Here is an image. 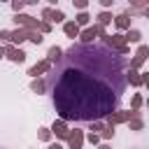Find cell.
Instances as JSON below:
<instances>
[{"label":"cell","instance_id":"cell-1","mask_svg":"<svg viewBox=\"0 0 149 149\" xmlns=\"http://www.w3.org/2000/svg\"><path fill=\"white\" fill-rule=\"evenodd\" d=\"M128 58L100 42H72L44 77L61 121H105L126 91Z\"/></svg>","mask_w":149,"mask_h":149},{"label":"cell","instance_id":"cell-2","mask_svg":"<svg viewBox=\"0 0 149 149\" xmlns=\"http://www.w3.org/2000/svg\"><path fill=\"white\" fill-rule=\"evenodd\" d=\"M100 44H105L107 49H112L114 54H119V56H128L130 54V47L126 44V40H123V35L121 33H114V35H102L100 37Z\"/></svg>","mask_w":149,"mask_h":149},{"label":"cell","instance_id":"cell-3","mask_svg":"<svg viewBox=\"0 0 149 149\" xmlns=\"http://www.w3.org/2000/svg\"><path fill=\"white\" fill-rule=\"evenodd\" d=\"M140 109H116L105 119V126H119V123H128L130 116H135Z\"/></svg>","mask_w":149,"mask_h":149},{"label":"cell","instance_id":"cell-4","mask_svg":"<svg viewBox=\"0 0 149 149\" xmlns=\"http://www.w3.org/2000/svg\"><path fill=\"white\" fill-rule=\"evenodd\" d=\"M105 35V28H100V26H88V28H84V30H79V42L81 44H93L98 37H102Z\"/></svg>","mask_w":149,"mask_h":149},{"label":"cell","instance_id":"cell-5","mask_svg":"<svg viewBox=\"0 0 149 149\" xmlns=\"http://www.w3.org/2000/svg\"><path fill=\"white\" fill-rule=\"evenodd\" d=\"M14 23L19 26V28H23V30H37V23H40V19H35V16H30V14H14Z\"/></svg>","mask_w":149,"mask_h":149},{"label":"cell","instance_id":"cell-6","mask_svg":"<svg viewBox=\"0 0 149 149\" xmlns=\"http://www.w3.org/2000/svg\"><path fill=\"white\" fill-rule=\"evenodd\" d=\"M147 56H149V47H147V44H140V47H137V54H135V56H133V58L128 61V68H130V70H137V72H140V68L144 65Z\"/></svg>","mask_w":149,"mask_h":149},{"label":"cell","instance_id":"cell-7","mask_svg":"<svg viewBox=\"0 0 149 149\" xmlns=\"http://www.w3.org/2000/svg\"><path fill=\"white\" fill-rule=\"evenodd\" d=\"M26 51L21 49V47H12V44H5V58L7 61H12V63H23L26 61Z\"/></svg>","mask_w":149,"mask_h":149},{"label":"cell","instance_id":"cell-8","mask_svg":"<svg viewBox=\"0 0 149 149\" xmlns=\"http://www.w3.org/2000/svg\"><path fill=\"white\" fill-rule=\"evenodd\" d=\"M65 142H68L70 149H81V147H84V130H79V128H70Z\"/></svg>","mask_w":149,"mask_h":149},{"label":"cell","instance_id":"cell-9","mask_svg":"<svg viewBox=\"0 0 149 149\" xmlns=\"http://www.w3.org/2000/svg\"><path fill=\"white\" fill-rule=\"evenodd\" d=\"M51 135H56L58 140H68V133H70V126L65 123V121H61V119H54V123H51Z\"/></svg>","mask_w":149,"mask_h":149},{"label":"cell","instance_id":"cell-10","mask_svg":"<svg viewBox=\"0 0 149 149\" xmlns=\"http://www.w3.org/2000/svg\"><path fill=\"white\" fill-rule=\"evenodd\" d=\"M49 70H51V63H49L47 58H42V61H37V63H35V65H33V68L28 70V74H30L33 79H37V77H42V74H47Z\"/></svg>","mask_w":149,"mask_h":149},{"label":"cell","instance_id":"cell-11","mask_svg":"<svg viewBox=\"0 0 149 149\" xmlns=\"http://www.w3.org/2000/svg\"><path fill=\"white\" fill-rule=\"evenodd\" d=\"M26 40H28V30H23V28H14V30H9V42H7V44H12V47H21Z\"/></svg>","mask_w":149,"mask_h":149},{"label":"cell","instance_id":"cell-12","mask_svg":"<svg viewBox=\"0 0 149 149\" xmlns=\"http://www.w3.org/2000/svg\"><path fill=\"white\" fill-rule=\"evenodd\" d=\"M61 58H63V49H61L58 44H54V47H49V49H47V61H49L51 65H58V63H61Z\"/></svg>","mask_w":149,"mask_h":149},{"label":"cell","instance_id":"cell-13","mask_svg":"<svg viewBox=\"0 0 149 149\" xmlns=\"http://www.w3.org/2000/svg\"><path fill=\"white\" fill-rule=\"evenodd\" d=\"M123 40H126L128 47H130V44H140V42H142V30H137V28H128L126 35H123Z\"/></svg>","mask_w":149,"mask_h":149},{"label":"cell","instance_id":"cell-14","mask_svg":"<svg viewBox=\"0 0 149 149\" xmlns=\"http://www.w3.org/2000/svg\"><path fill=\"white\" fill-rule=\"evenodd\" d=\"M126 84H130V86H135V88H140L142 86V74L137 72V70H126Z\"/></svg>","mask_w":149,"mask_h":149},{"label":"cell","instance_id":"cell-15","mask_svg":"<svg viewBox=\"0 0 149 149\" xmlns=\"http://www.w3.org/2000/svg\"><path fill=\"white\" fill-rule=\"evenodd\" d=\"M114 21V16H112V12H105V9H100L98 14H95V26H100V28H105V26H109Z\"/></svg>","mask_w":149,"mask_h":149},{"label":"cell","instance_id":"cell-16","mask_svg":"<svg viewBox=\"0 0 149 149\" xmlns=\"http://www.w3.org/2000/svg\"><path fill=\"white\" fill-rule=\"evenodd\" d=\"M114 26H116V30H128V28H130V16H128L126 12L116 14V16H114Z\"/></svg>","mask_w":149,"mask_h":149},{"label":"cell","instance_id":"cell-17","mask_svg":"<svg viewBox=\"0 0 149 149\" xmlns=\"http://www.w3.org/2000/svg\"><path fill=\"white\" fill-rule=\"evenodd\" d=\"M128 128H130V130H135V133H140V130H144V121H142V112H137L135 116H130V119H128Z\"/></svg>","mask_w":149,"mask_h":149},{"label":"cell","instance_id":"cell-18","mask_svg":"<svg viewBox=\"0 0 149 149\" xmlns=\"http://www.w3.org/2000/svg\"><path fill=\"white\" fill-rule=\"evenodd\" d=\"M63 33H65L70 40H74V37H79V26H77L74 21H65V23H63Z\"/></svg>","mask_w":149,"mask_h":149},{"label":"cell","instance_id":"cell-19","mask_svg":"<svg viewBox=\"0 0 149 149\" xmlns=\"http://www.w3.org/2000/svg\"><path fill=\"white\" fill-rule=\"evenodd\" d=\"M30 91H33V93H37V95L47 93V84H44V77H37V79H33V81H30Z\"/></svg>","mask_w":149,"mask_h":149},{"label":"cell","instance_id":"cell-20","mask_svg":"<svg viewBox=\"0 0 149 149\" xmlns=\"http://www.w3.org/2000/svg\"><path fill=\"white\" fill-rule=\"evenodd\" d=\"M74 23L79 26V30H81V28H88V23H91V16H88V12H79V14L74 16Z\"/></svg>","mask_w":149,"mask_h":149},{"label":"cell","instance_id":"cell-21","mask_svg":"<svg viewBox=\"0 0 149 149\" xmlns=\"http://www.w3.org/2000/svg\"><path fill=\"white\" fill-rule=\"evenodd\" d=\"M114 133H116V130H114V126H105L98 135H100V140H102V142H109V140L114 137Z\"/></svg>","mask_w":149,"mask_h":149},{"label":"cell","instance_id":"cell-22","mask_svg":"<svg viewBox=\"0 0 149 149\" xmlns=\"http://www.w3.org/2000/svg\"><path fill=\"white\" fill-rule=\"evenodd\" d=\"M28 40H30L33 44H42V42H44V35H42L40 30H28Z\"/></svg>","mask_w":149,"mask_h":149},{"label":"cell","instance_id":"cell-23","mask_svg":"<svg viewBox=\"0 0 149 149\" xmlns=\"http://www.w3.org/2000/svg\"><path fill=\"white\" fill-rule=\"evenodd\" d=\"M37 137H40L42 142H49V140H51L54 135H51V130H49L47 126H40V128H37Z\"/></svg>","mask_w":149,"mask_h":149},{"label":"cell","instance_id":"cell-24","mask_svg":"<svg viewBox=\"0 0 149 149\" xmlns=\"http://www.w3.org/2000/svg\"><path fill=\"white\" fill-rule=\"evenodd\" d=\"M142 102H144L142 93H135V95H133V100H130V109H140V107H142Z\"/></svg>","mask_w":149,"mask_h":149},{"label":"cell","instance_id":"cell-25","mask_svg":"<svg viewBox=\"0 0 149 149\" xmlns=\"http://www.w3.org/2000/svg\"><path fill=\"white\" fill-rule=\"evenodd\" d=\"M84 140H86L88 144H93V147L100 144V135H98V133H88V135H84Z\"/></svg>","mask_w":149,"mask_h":149},{"label":"cell","instance_id":"cell-26","mask_svg":"<svg viewBox=\"0 0 149 149\" xmlns=\"http://www.w3.org/2000/svg\"><path fill=\"white\" fill-rule=\"evenodd\" d=\"M102 128H105V121H91V123H88V130H91V133H100Z\"/></svg>","mask_w":149,"mask_h":149},{"label":"cell","instance_id":"cell-27","mask_svg":"<svg viewBox=\"0 0 149 149\" xmlns=\"http://www.w3.org/2000/svg\"><path fill=\"white\" fill-rule=\"evenodd\" d=\"M51 28H54V26H51V23H47V21H40V23H37V30H40L42 35H47V33H51Z\"/></svg>","mask_w":149,"mask_h":149},{"label":"cell","instance_id":"cell-28","mask_svg":"<svg viewBox=\"0 0 149 149\" xmlns=\"http://www.w3.org/2000/svg\"><path fill=\"white\" fill-rule=\"evenodd\" d=\"M23 7H26V2H23V0H14V2H12L14 14H21V9H23Z\"/></svg>","mask_w":149,"mask_h":149},{"label":"cell","instance_id":"cell-29","mask_svg":"<svg viewBox=\"0 0 149 149\" xmlns=\"http://www.w3.org/2000/svg\"><path fill=\"white\" fill-rule=\"evenodd\" d=\"M72 5H74V7L79 9V12H86V7H88V2H86V0H74Z\"/></svg>","mask_w":149,"mask_h":149},{"label":"cell","instance_id":"cell-30","mask_svg":"<svg viewBox=\"0 0 149 149\" xmlns=\"http://www.w3.org/2000/svg\"><path fill=\"white\" fill-rule=\"evenodd\" d=\"M2 42H9V30H7V28L0 30V44H2Z\"/></svg>","mask_w":149,"mask_h":149},{"label":"cell","instance_id":"cell-31","mask_svg":"<svg viewBox=\"0 0 149 149\" xmlns=\"http://www.w3.org/2000/svg\"><path fill=\"white\" fill-rule=\"evenodd\" d=\"M114 5V0H100V7L105 9V12H109V7Z\"/></svg>","mask_w":149,"mask_h":149},{"label":"cell","instance_id":"cell-32","mask_svg":"<svg viewBox=\"0 0 149 149\" xmlns=\"http://www.w3.org/2000/svg\"><path fill=\"white\" fill-rule=\"evenodd\" d=\"M142 74V86H147L149 84V72H140Z\"/></svg>","mask_w":149,"mask_h":149},{"label":"cell","instance_id":"cell-33","mask_svg":"<svg viewBox=\"0 0 149 149\" xmlns=\"http://www.w3.org/2000/svg\"><path fill=\"white\" fill-rule=\"evenodd\" d=\"M95 149H112V144H109V142H100Z\"/></svg>","mask_w":149,"mask_h":149},{"label":"cell","instance_id":"cell-34","mask_svg":"<svg viewBox=\"0 0 149 149\" xmlns=\"http://www.w3.org/2000/svg\"><path fill=\"white\" fill-rule=\"evenodd\" d=\"M47 149H63V144H58V142H51Z\"/></svg>","mask_w":149,"mask_h":149},{"label":"cell","instance_id":"cell-35","mask_svg":"<svg viewBox=\"0 0 149 149\" xmlns=\"http://www.w3.org/2000/svg\"><path fill=\"white\" fill-rule=\"evenodd\" d=\"M5 58V44H0V61Z\"/></svg>","mask_w":149,"mask_h":149}]
</instances>
